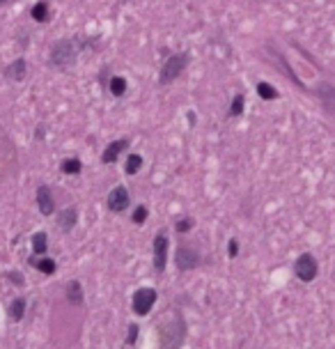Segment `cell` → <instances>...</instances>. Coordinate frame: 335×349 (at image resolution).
I'll use <instances>...</instances> for the list:
<instances>
[{"label": "cell", "mask_w": 335, "mask_h": 349, "mask_svg": "<svg viewBox=\"0 0 335 349\" xmlns=\"http://www.w3.org/2000/svg\"><path fill=\"white\" fill-rule=\"evenodd\" d=\"M186 338V324L181 317H177L175 324L161 326V349H179Z\"/></svg>", "instance_id": "cell-1"}, {"label": "cell", "mask_w": 335, "mask_h": 349, "mask_svg": "<svg viewBox=\"0 0 335 349\" xmlns=\"http://www.w3.org/2000/svg\"><path fill=\"white\" fill-rule=\"evenodd\" d=\"M189 60H191L189 53H172V56L165 60V65L161 67V76H159V83H161V85H170V83L186 69Z\"/></svg>", "instance_id": "cell-2"}, {"label": "cell", "mask_w": 335, "mask_h": 349, "mask_svg": "<svg viewBox=\"0 0 335 349\" xmlns=\"http://www.w3.org/2000/svg\"><path fill=\"white\" fill-rule=\"evenodd\" d=\"M156 299H159V294H156L154 287H140V289H136V292H134L131 308H134V313L138 315V317H145V315L152 313Z\"/></svg>", "instance_id": "cell-3"}, {"label": "cell", "mask_w": 335, "mask_h": 349, "mask_svg": "<svg viewBox=\"0 0 335 349\" xmlns=\"http://www.w3.org/2000/svg\"><path fill=\"white\" fill-rule=\"evenodd\" d=\"M294 273H296L303 283H312V280L317 278V273H319V264H317V260H314V255L312 253H301L299 255L296 264H294Z\"/></svg>", "instance_id": "cell-4"}, {"label": "cell", "mask_w": 335, "mask_h": 349, "mask_svg": "<svg viewBox=\"0 0 335 349\" xmlns=\"http://www.w3.org/2000/svg\"><path fill=\"white\" fill-rule=\"evenodd\" d=\"M76 60V48L71 42H58L51 51V62L55 67H71Z\"/></svg>", "instance_id": "cell-5"}, {"label": "cell", "mask_w": 335, "mask_h": 349, "mask_svg": "<svg viewBox=\"0 0 335 349\" xmlns=\"http://www.w3.org/2000/svg\"><path fill=\"white\" fill-rule=\"evenodd\" d=\"M168 250H170V242L165 234H156L154 244H152V258H154V269L159 273L165 271L168 267Z\"/></svg>", "instance_id": "cell-6"}, {"label": "cell", "mask_w": 335, "mask_h": 349, "mask_svg": "<svg viewBox=\"0 0 335 349\" xmlns=\"http://www.w3.org/2000/svg\"><path fill=\"white\" fill-rule=\"evenodd\" d=\"M175 264L179 271H193L200 264V253L189 248V246H179V248L175 250Z\"/></svg>", "instance_id": "cell-7"}, {"label": "cell", "mask_w": 335, "mask_h": 349, "mask_svg": "<svg viewBox=\"0 0 335 349\" xmlns=\"http://www.w3.org/2000/svg\"><path fill=\"white\" fill-rule=\"evenodd\" d=\"M131 205V198H129V191L124 186H115V189L108 193V209L120 214V211H126Z\"/></svg>", "instance_id": "cell-8"}, {"label": "cell", "mask_w": 335, "mask_h": 349, "mask_svg": "<svg viewBox=\"0 0 335 349\" xmlns=\"http://www.w3.org/2000/svg\"><path fill=\"white\" fill-rule=\"evenodd\" d=\"M126 147H129V140H126V138L113 140L110 145H108L106 150H103V154H101V161H103V163H108V166H110V163H115V161H117V156H120L122 152L126 150Z\"/></svg>", "instance_id": "cell-9"}, {"label": "cell", "mask_w": 335, "mask_h": 349, "mask_svg": "<svg viewBox=\"0 0 335 349\" xmlns=\"http://www.w3.org/2000/svg\"><path fill=\"white\" fill-rule=\"evenodd\" d=\"M37 207L44 216H51L53 209H55V203H53V195L48 186H39L37 189Z\"/></svg>", "instance_id": "cell-10"}, {"label": "cell", "mask_w": 335, "mask_h": 349, "mask_svg": "<svg viewBox=\"0 0 335 349\" xmlns=\"http://www.w3.org/2000/svg\"><path fill=\"white\" fill-rule=\"evenodd\" d=\"M76 221H78V214H76V209L73 207H67L60 216H58V225L62 228V232H71V228L76 225Z\"/></svg>", "instance_id": "cell-11"}, {"label": "cell", "mask_w": 335, "mask_h": 349, "mask_svg": "<svg viewBox=\"0 0 335 349\" xmlns=\"http://www.w3.org/2000/svg\"><path fill=\"white\" fill-rule=\"evenodd\" d=\"M67 299L73 303V306H81L83 303V287L78 280H71V283L67 285Z\"/></svg>", "instance_id": "cell-12"}, {"label": "cell", "mask_w": 335, "mask_h": 349, "mask_svg": "<svg viewBox=\"0 0 335 349\" xmlns=\"http://www.w3.org/2000/svg\"><path fill=\"white\" fill-rule=\"evenodd\" d=\"M257 95L262 97L264 101H275V99L280 97V92L275 90L271 83H264V81H262V83H257Z\"/></svg>", "instance_id": "cell-13"}, {"label": "cell", "mask_w": 335, "mask_h": 349, "mask_svg": "<svg viewBox=\"0 0 335 349\" xmlns=\"http://www.w3.org/2000/svg\"><path fill=\"white\" fill-rule=\"evenodd\" d=\"M46 248H48L46 232H37V234L32 237V250H34V255H44V253H46Z\"/></svg>", "instance_id": "cell-14"}, {"label": "cell", "mask_w": 335, "mask_h": 349, "mask_svg": "<svg viewBox=\"0 0 335 349\" xmlns=\"http://www.w3.org/2000/svg\"><path fill=\"white\" fill-rule=\"evenodd\" d=\"M7 76L12 78V81H21L23 76H26V60H16L9 65L7 69Z\"/></svg>", "instance_id": "cell-15"}, {"label": "cell", "mask_w": 335, "mask_h": 349, "mask_svg": "<svg viewBox=\"0 0 335 349\" xmlns=\"http://www.w3.org/2000/svg\"><path fill=\"white\" fill-rule=\"evenodd\" d=\"M140 168H142V156L140 154H131L129 159H126V166H124L126 175H136Z\"/></svg>", "instance_id": "cell-16"}, {"label": "cell", "mask_w": 335, "mask_h": 349, "mask_svg": "<svg viewBox=\"0 0 335 349\" xmlns=\"http://www.w3.org/2000/svg\"><path fill=\"white\" fill-rule=\"evenodd\" d=\"M110 92L115 97H122L126 92V78H122V76H113L110 78Z\"/></svg>", "instance_id": "cell-17"}, {"label": "cell", "mask_w": 335, "mask_h": 349, "mask_svg": "<svg viewBox=\"0 0 335 349\" xmlns=\"http://www.w3.org/2000/svg\"><path fill=\"white\" fill-rule=\"evenodd\" d=\"M23 313H26V301H23V299H16V301H12V306H9V315H12V319L21 322V319H23Z\"/></svg>", "instance_id": "cell-18"}, {"label": "cell", "mask_w": 335, "mask_h": 349, "mask_svg": "<svg viewBox=\"0 0 335 349\" xmlns=\"http://www.w3.org/2000/svg\"><path fill=\"white\" fill-rule=\"evenodd\" d=\"M244 104H246L244 95H236L234 99H232V106H230L228 115H230V117H241V113H244Z\"/></svg>", "instance_id": "cell-19"}, {"label": "cell", "mask_w": 335, "mask_h": 349, "mask_svg": "<svg viewBox=\"0 0 335 349\" xmlns=\"http://www.w3.org/2000/svg\"><path fill=\"white\" fill-rule=\"evenodd\" d=\"M30 262H34V260H30ZM34 267H37L42 273H46V276L55 273V262H53V260H48V258H44V260H39V262H34Z\"/></svg>", "instance_id": "cell-20"}, {"label": "cell", "mask_w": 335, "mask_h": 349, "mask_svg": "<svg viewBox=\"0 0 335 349\" xmlns=\"http://www.w3.org/2000/svg\"><path fill=\"white\" fill-rule=\"evenodd\" d=\"M193 225H195V221L191 218V216H181V218L177 221L175 230H177L179 234H186V232H191V230H193Z\"/></svg>", "instance_id": "cell-21"}, {"label": "cell", "mask_w": 335, "mask_h": 349, "mask_svg": "<svg viewBox=\"0 0 335 349\" xmlns=\"http://www.w3.org/2000/svg\"><path fill=\"white\" fill-rule=\"evenodd\" d=\"M32 19L34 21H46L48 19V5L46 3H37L32 7Z\"/></svg>", "instance_id": "cell-22"}, {"label": "cell", "mask_w": 335, "mask_h": 349, "mask_svg": "<svg viewBox=\"0 0 335 349\" xmlns=\"http://www.w3.org/2000/svg\"><path fill=\"white\" fill-rule=\"evenodd\" d=\"M81 161L78 159H67L65 163H62V173H67V175H78L81 173Z\"/></svg>", "instance_id": "cell-23"}, {"label": "cell", "mask_w": 335, "mask_h": 349, "mask_svg": "<svg viewBox=\"0 0 335 349\" xmlns=\"http://www.w3.org/2000/svg\"><path fill=\"white\" fill-rule=\"evenodd\" d=\"M131 221H134L136 225L145 223V221H147V207H145V205H138L136 211H134V216H131Z\"/></svg>", "instance_id": "cell-24"}, {"label": "cell", "mask_w": 335, "mask_h": 349, "mask_svg": "<svg viewBox=\"0 0 335 349\" xmlns=\"http://www.w3.org/2000/svg\"><path fill=\"white\" fill-rule=\"evenodd\" d=\"M138 333H140V328H138V324H129V333H126V345H136V340H138Z\"/></svg>", "instance_id": "cell-25"}, {"label": "cell", "mask_w": 335, "mask_h": 349, "mask_svg": "<svg viewBox=\"0 0 335 349\" xmlns=\"http://www.w3.org/2000/svg\"><path fill=\"white\" fill-rule=\"evenodd\" d=\"M228 255L230 258H236V255H239V242H236V239H230V246H228Z\"/></svg>", "instance_id": "cell-26"}]
</instances>
